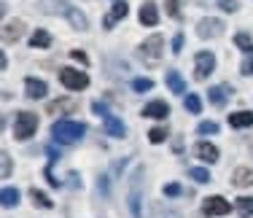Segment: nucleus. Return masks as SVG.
<instances>
[{
    "instance_id": "obj_26",
    "label": "nucleus",
    "mask_w": 253,
    "mask_h": 218,
    "mask_svg": "<svg viewBox=\"0 0 253 218\" xmlns=\"http://www.w3.org/2000/svg\"><path fill=\"white\" fill-rule=\"evenodd\" d=\"M234 44L243 48L245 54H251V51H253V44H251V35H248V33H237V35H234Z\"/></svg>"
},
{
    "instance_id": "obj_15",
    "label": "nucleus",
    "mask_w": 253,
    "mask_h": 218,
    "mask_svg": "<svg viewBox=\"0 0 253 218\" xmlns=\"http://www.w3.org/2000/svg\"><path fill=\"white\" fill-rule=\"evenodd\" d=\"M232 186H237V189L253 186V170H248V167H237V170L232 173Z\"/></svg>"
},
{
    "instance_id": "obj_22",
    "label": "nucleus",
    "mask_w": 253,
    "mask_h": 218,
    "mask_svg": "<svg viewBox=\"0 0 253 218\" xmlns=\"http://www.w3.org/2000/svg\"><path fill=\"white\" fill-rule=\"evenodd\" d=\"M229 124H232V127H251L253 124V113H248V111L229 113Z\"/></svg>"
},
{
    "instance_id": "obj_27",
    "label": "nucleus",
    "mask_w": 253,
    "mask_h": 218,
    "mask_svg": "<svg viewBox=\"0 0 253 218\" xmlns=\"http://www.w3.org/2000/svg\"><path fill=\"white\" fill-rule=\"evenodd\" d=\"M132 89H135V92H151L154 81L151 78H135V81H132Z\"/></svg>"
},
{
    "instance_id": "obj_3",
    "label": "nucleus",
    "mask_w": 253,
    "mask_h": 218,
    "mask_svg": "<svg viewBox=\"0 0 253 218\" xmlns=\"http://www.w3.org/2000/svg\"><path fill=\"white\" fill-rule=\"evenodd\" d=\"M143 173H146V167H135V173H132L129 178V210H132V218H143Z\"/></svg>"
},
{
    "instance_id": "obj_14",
    "label": "nucleus",
    "mask_w": 253,
    "mask_h": 218,
    "mask_svg": "<svg viewBox=\"0 0 253 218\" xmlns=\"http://www.w3.org/2000/svg\"><path fill=\"white\" fill-rule=\"evenodd\" d=\"M22 33H25V24H22L19 19H16V22H8V24L3 27V41H5V44H16V41L22 38Z\"/></svg>"
},
{
    "instance_id": "obj_23",
    "label": "nucleus",
    "mask_w": 253,
    "mask_h": 218,
    "mask_svg": "<svg viewBox=\"0 0 253 218\" xmlns=\"http://www.w3.org/2000/svg\"><path fill=\"white\" fill-rule=\"evenodd\" d=\"M49 44H51V35L46 33V30H35L33 38H30V46L33 48H46Z\"/></svg>"
},
{
    "instance_id": "obj_28",
    "label": "nucleus",
    "mask_w": 253,
    "mask_h": 218,
    "mask_svg": "<svg viewBox=\"0 0 253 218\" xmlns=\"http://www.w3.org/2000/svg\"><path fill=\"white\" fill-rule=\"evenodd\" d=\"M30 197H33V202L38 205V208H51V199L46 197V194H41L38 189H33V191H30Z\"/></svg>"
},
{
    "instance_id": "obj_16",
    "label": "nucleus",
    "mask_w": 253,
    "mask_h": 218,
    "mask_svg": "<svg viewBox=\"0 0 253 218\" xmlns=\"http://www.w3.org/2000/svg\"><path fill=\"white\" fill-rule=\"evenodd\" d=\"M194 156H200L202 162H215L218 159V148L213 143H197L194 145Z\"/></svg>"
},
{
    "instance_id": "obj_20",
    "label": "nucleus",
    "mask_w": 253,
    "mask_h": 218,
    "mask_svg": "<svg viewBox=\"0 0 253 218\" xmlns=\"http://www.w3.org/2000/svg\"><path fill=\"white\" fill-rule=\"evenodd\" d=\"M167 87H170V92H175V94H183L186 92V84H183V78H180L178 70L167 73Z\"/></svg>"
},
{
    "instance_id": "obj_19",
    "label": "nucleus",
    "mask_w": 253,
    "mask_h": 218,
    "mask_svg": "<svg viewBox=\"0 0 253 218\" xmlns=\"http://www.w3.org/2000/svg\"><path fill=\"white\" fill-rule=\"evenodd\" d=\"M140 22H143V24H148V27H154V24L159 22V14H156V5L151 3V0H148V3L140 8Z\"/></svg>"
},
{
    "instance_id": "obj_18",
    "label": "nucleus",
    "mask_w": 253,
    "mask_h": 218,
    "mask_svg": "<svg viewBox=\"0 0 253 218\" xmlns=\"http://www.w3.org/2000/svg\"><path fill=\"white\" fill-rule=\"evenodd\" d=\"M70 111H76V100H70V97H59L46 108V113H70Z\"/></svg>"
},
{
    "instance_id": "obj_11",
    "label": "nucleus",
    "mask_w": 253,
    "mask_h": 218,
    "mask_svg": "<svg viewBox=\"0 0 253 218\" xmlns=\"http://www.w3.org/2000/svg\"><path fill=\"white\" fill-rule=\"evenodd\" d=\"M102 121H105V132H108L111 137H124V135H126V127H124V121L119 119V116L108 113V116L102 119Z\"/></svg>"
},
{
    "instance_id": "obj_35",
    "label": "nucleus",
    "mask_w": 253,
    "mask_h": 218,
    "mask_svg": "<svg viewBox=\"0 0 253 218\" xmlns=\"http://www.w3.org/2000/svg\"><path fill=\"white\" fill-rule=\"evenodd\" d=\"M70 57L76 59V62H84V65H89V57L84 51H78V48H73V51H70Z\"/></svg>"
},
{
    "instance_id": "obj_41",
    "label": "nucleus",
    "mask_w": 253,
    "mask_h": 218,
    "mask_svg": "<svg viewBox=\"0 0 253 218\" xmlns=\"http://www.w3.org/2000/svg\"><path fill=\"white\" fill-rule=\"evenodd\" d=\"M100 191L108 194V175H102V178H100Z\"/></svg>"
},
{
    "instance_id": "obj_24",
    "label": "nucleus",
    "mask_w": 253,
    "mask_h": 218,
    "mask_svg": "<svg viewBox=\"0 0 253 218\" xmlns=\"http://www.w3.org/2000/svg\"><path fill=\"white\" fill-rule=\"evenodd\" d=\"M234 208H237V213L243 218H251L253 216V197H240L237 202H234Z\"/></svg>"
},
{
    "instance_id": "obj_12",
    "label": "nucleus",
    "mask_w": 253,
    "mask_h": 218,
    "mask_svg": "<svg viewBox=\"0 0 253 218\" xmlns=\"http://www.w3.org/2000/svg\"><path fill=\"white\" fill-rule=\"evenodd\" d=\"M143 116H151V119H167L170 116V108H167L165 100H154L143 108Z\"/></svg>"
},
{
    "instance_id": "obj_36",
    "label": "nucleus",
    "mask_w": 253,
    "mask_h": 218,
    "mask_svg": "<svg viewBox=\"0 0 253 218\" xmlns=\"http://www.w3.org/2000/svg\"><path fill=\"white\" fill-rule=\"evenodd\" d=\"M8 175H11V156L3 151V178H8Z\"/></svg>"
},
{
    "instance_id": "obj_10",
    "label": "nucleus",
    "mask_w": 253,
    "mask_h": 218,
    "mask_svg": "<svg viewBox=\"0 0 253 218\" xmlns=\"http://www.w3.org/2000/svg\"><path fill=\"white\" fill-rule=\"evenodd\" d=\"M126 14H129V5H126L124 0H116V3H113V8H111V14H108L105 19H102V27H105V30H111L113 24H116L119 19H124Z\"/></svg>"
},
{
    "instance_id": "obj_9",
    "label": "nucleus",
    "mask_w": 253,
    "mask_h": 218,
    "mask_svg": "<svg viewBox=\"0 0 253 218\" xmlns=\"http://www.w3.org/2000/svg\"><path fill=\"white\" fill-rule=\"evenodd\" d=\"M194 62H197V78H200V81H202V78H208L210 73H213V68H215V59H213V54H210V51H200Z\"/></svg>"
},
{
    "instance_id": "obj_29",
    "label": "nucleus",
    "mask_w": 253,
    "mask_h": 218,
    "mask_svg": "<svg viewBox=\"0 0 253 218\" xmlns=\"http://www.w3.org/2000/svg\"><path fill=\"white\" fill-rule=\"evenodd\" d=\"M197 132H200V135H218V124H215V121H202V124L197 127Z\"/></svg>"
},
{
    "instance_id": "obj_13",
    "label": "nucleus",
    "mask_w": 253,
    "mask_h": 218,
    "mask_svg": "<svg viewBox=\"0 0 253 218\" xmlns=\"http://www.w3.org/2000/svg\"><path fill=\"white\" fill-rule=\"evenodd\" d=\"M25 92H27V97L30 100H41V97H46V84L43 81H38V78H27L25 81Z\"/></svg>"
},
{
    "instance_id": "obj_4",
    "label": "nucleus",
    "mask_w": 253,
    "mask_h": 218,
    "mask_svg": "<svg viewBox=\"0 0 253 218\" xmlns=\"http://www.w3.org/2000/svg\"><path fill=\"white\" fill-rule=\"evenodd\" d=\"M38 130V116L33 111H19L14 119V137L16 140H27V137L35 135Z\"/></svg>"
},
{
    "instance_id": "obj_2",
    "label": "nucleus",
    "mask_w": 253,
    "mask_h": 218,
    "mask_svg": "<svg viewBox=\"0 0 253 218\" xmlns=\"http://www.w3.org/2000/svg\"><path fill=\"white\" fill-rule=\"evenodd\" d=\"M51 135H54V140H59V143H78L84 135H86V124L62 119V121H57V124L51 127Z\"/></svg>"
},
{
    "instance_id": "obj_31",
    "label": "nucleus",
    "mask_w": 253,
    "mask_h": 218,
    "mask_svg": "<svg viewBox=\"0 0 253 218\" xmlns=\"http://www.w3.org/2000/svg\"><path fill=\"white\" fill-rule=\"evenodd\" d=\"M167 137V130H162V127H154L151 132H148V140L151 143H162Z\"/></svg>"
},
{
    "instance_id": "obj_33",
    "label": "nucleus",
    "mask_w": 253,
    "mask_h": 218,
    "mask_svg": "<svg viewBox=\"0 0 253 218\" xmlns=\"http://www.w3.org/2000/svg\"><path fill=\"white\" fill-rule=\"evenodd\" d=\"M165 8H167V14H170L172 19H178V16H180V8H178V0H165Z\"/></svg>"
},
{
    "instance_id": "obj_30",
    "label": "nucleus",
    "mask_w": 253,
    "mask_h": 218,
    "mask_svg": "<svg viewBox=\"0 0 253 218\" xmlns=\"http://www.w3.org/2000/svg\"><path fill=\"white\" fill-rule=\"evenodd\" d=\"M191 178H194L197 183H208V180H210V173H208L205 167H194V170H191Z\"/></svg>"
},
{
    "instance_id": "obj_40",
    "label": "nucleus",
    "mask_w": 253,
    "mask_h": 218,
    "mask_svg": "<svg viewBox=\"0 0 253 218\" xmlns=\"http://www.w3.org/2000/svg\"><path fill=\"white\" fill-rule=\"evenodd\" d=\"M68 183L73 186V189H78V186H81V180H78V175H76V173H70V175H68Z\"/></svg>"
},
{
    "instance_id": "obj_25",
    "label": "nucleus",
    "mask_w": 253,
    "mask_h": 218,
    "mask_svg": "<svg viewBox=\"0 0 253 218\" xmlns=\"http://www.w3.org/2000/svg\"><path fill=\"white\" fill-rule=\"evenodd\" d=\"M183 108H186V111H191V113H200V111H202L200 97H197V94H186V97H183Z\"/></svg>"
},
{
    "instance_id": "obj_6",
    "label": "nucleus",
    "mask_w": 253,
    "mask_h": 218,
    "mask_svg": "<svg viewBox=\"0 0 253 218\" xmlns=\"http://www.w3.org/2000/svg\"><path fill=\"white\" fill-rule=\"evenodd\" d=\"M59 81L68 89H84L89 87V76L84 70H73V68H62L59 70Z\"/></svg>"
},
{
    "instance_id": "obj_39",
    "label": "nucleus",
    "mask_w": 253,
    "mask_h": 218,
    "mask_svg": "<svg viewBox=\"0 0 253 218\" xmlns=\"http://www.w3.org/2000/svg\"><path fill=\"white\" fill-rule=\"evenodd\" d=\"M180 48H183V35H175V38H172V51H175V54H180Z\"/></svg>"
},
{
    "instance_id": "obj_34",
    "label": "nucleus",
    "mask_w": 253,
    "mask_h": 218,
    "mask_svg": "<svg viewBox=\"0 0 253 218\" xmlns=\"http://www.w3.org/2000/svg\"><path fill=\"white\" fill-rule=\"evenodd\" d=\"M218 5L226 11V14H232V11H237V8H240V5H237V0H218Z\"/></svg>"
},
{
    "instance_id": "obj_37",
    "label": "nucleus",
    "mask_w": 253,
    "mask_h": 218,
    "mask_svg": "<svg viewBox=\"0 0 253 218\" xmlns=\"http://www.w3.org/2000/svg\"><path fill=\"white\" fill-rule=\"evenodd\" d=\"M165 194H167V197H178V194H180V186H178V183H167V186H165Z\"/></svg>"
},
{
    "instance_id": "obj_8",
    "label": "nucleus",
    "mask_w": 253,
    "mask_h": 218,
    "mask_svg": "<svg viewBox=\"0 0 253 218\" xmlns=\"http://www.w3.org/2000/svg\"><path fill=\"white\" fill-rule=\"evenodd\" d=\"M221 33H224V22H221V19H210V16H208V19H202L200 24H197V35L205 38V41L215 38V35H221Z\"/></svg>"
},
{
    "instance_id": "obj_7",
    "label": "nucleus",
    "mask_w": 253,
    "mask_h": 218,
    "mask_svg": "<svg viewBox=\"0 0 253 218\" xmlns=\"http://www.w3.org/2000/svg\"><path fill=\"white\" fill-rule=\"evenodd\" d=\"M202 213L205 216H226V213H232V205L224 197H208L202 202Z\"/></svg>"
},
{
    "instance_id": "obj_17",
    "label": "nucleus",
    "mask_w": 253,
    "mask_h": 218,
    "mask_svg": "<svg viewBox=\"0 0 253 218\" xmlns=\"http://www.w3.org/2000/svg\"><path fill=\"white\" fill-rule=\"evenodd\" d=\"M229 94H232V92H229L226 84H221V87H213V89L208 92L210 102H213L215 108H224V105H226V100H229Z\"/></svg>"
},
{
    "instance_id": "obj_21",
    "label": "nucleus",
    "mask_w": 253,
    "mask_h": 218,
    "mask_svg": "<svg viewBox=\"0 0 253 218\" xmlns=\"http://www.w3.org/2000/svg\"><path fill=\"white\" fill-rule=\"evenodd\" d=\"M0 202H3V208H14V205L19 202V189H14V186H5V189L0 191Z\"/></svg>"
},
{
    "instance_id": "obj_5",
    "label": "nucleus",
    "mask_w": 253,
    "mask_h": 218,
    "mask_svg": "<svg viewBox=\"0 0 253 218\" xmlns=\"http://www.w3.org/2000/svg\"><path fill=\"white\" fill-rule=\"evenodd\" d=\"M165 38L162 35H151L148 41H143L140 48H137V57L143 59V62H148V65H154V62H159L162 59V51H165Z\"/></svg>"
},
{
    "instance_id": "obj_32",
    "label": "nucleus",
    "mask_w": 253,
    "mask_h": 218,
    "mask_svg": "<svg viewBox=\"0 0 253 218\" xmlns=\"http://www.w3.org/2000/svg\"><path fill=\"white\" fill-rule=\"evenodd\" d=\"M240 73H243V76H253V51L243 59V65H240Z\"/></svg>"
},
{
    "instance_id": "obj_38",
    "label": "nucleus",
    "mask_w": 253,
    "mask_h": 218,
    "mask_svg": "<svg viewBox=\"0 0 253 218\" xmlns=\"http://www.w3.org/2000/svg\"><path fill=\"white\" fill-rule=\"evenodd\" d=\"M92 111H94V113H97V116H102V119H105V116H108V113H111V111H108V108H105V105H102V102H94V105H92Z\"/></svg>"
},
{
    "instance_id": "obj_1",
    "label": "nucleus",
    "mask_w": 253,
    "mask_h": 218,
    "mask_svg": "<svg viewBox=\"0 0 253 218\" xmlns=\"http://www.w3.org/2000/svg\"><path fill=\"white\" fill-rule=\"evenodd\" d=\"M38 8L49 16H59V19H68L73 30H86L89 22L84 16V11H78L76 5H70L68 0H38Z\"/></svg>"
}]
</instances>
